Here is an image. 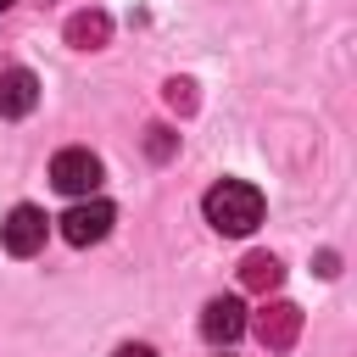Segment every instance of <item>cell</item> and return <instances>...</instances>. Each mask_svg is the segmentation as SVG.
I'll return each mask as SVG.
<instances>
[{
  "instance_id": "obj_1",
  "label": "cell",
  "mask_w": 357,
  "mask_h": 357,
  "mask_svg": "<svg viewBox=\"0 0 357 357\" xmlns=\"http://www.w3.org/2000/svg\"><path fill=\"white\" fill-rule=\"evenodd\" d=\"M201 212H206V223L218 229V234H251L257 223H262V212H268V201H262V190L257 184H245V178H218L206 195H201Z\"/></svg>"
},
{
  "instance_id": "obj_2",
  "label": "cell",
  "mask_w": 357,
  "mask_h": 357,
  "mask_svg": "<svg viewBox=\"0 0 357 357\" xmlns=\"http://www.w3.org/2000/svg\"><path fill=\"white\" fill-rule=\"evenodd\" d=\"M56 223H61V240H67V245H100V240L112 234V223H117V206L100 201V195H84V201H73Z\"/></svg>"
},
{
  "instance_id": "obj_3",
  "label": "cell",
  "mask_w": 357,
  "mask_h": 357,
  "mask_svg": "<svg viewBox=\"0 0 357 357\" xmlns=\"http://www.w3.org/2000/svg\"><path fill=\"white\" fill-rule=\"evenodd\" d=\"M50 184H56L61 195H73V201L95 195V184H100V156H95V151H84V145L56 151V156H50Z\"/></svg>"
},
{
  "instance_id": "obj_4",
  "label": "cell",
  "mask_w": 357,
  "mask_h": 357,
  "mask_svg": "<svg viewBox=\"0 0 357 357\" xmlns=\"http://www.w3.org/2000/svg\"><path fill=\"white\" fill-rule=\"evenodd\" d=\"M45 234H50V218L39 212V206H11L6 212V223H0V245L11 251V257H39L45 251Z\"/></svg>"
},
{
  "instance_id": "obj_5",
  "label": "cell",
  "mask_w": 357,
  "mask_h": 357,
  "mask_svg": "<svg viewBox=\"0 0 357 357\" xmlns=\"http://www.w3.org/2000/svg\"><path fill=\"white\" fill-rule=\"evenodd\" d=\"M251 329H257V340H262L268 351H290L296 335H301V307H296V301H268Z\"/></svg>"
},
{
  "instance_id": "obj_6",
  "label": "cell",
  "mask_w": 357,
  "mask_h": 357,
  "mask_svg": "<svg viewBox=\"0 0 357 357\" xmlns=\"http://www.w3.org/2000/svg\"><path fill=\"white\" fill-rule=\"evenodd\" d=\"M201 335H206L212 346H229V340H240V335H245V307H240L234 296H218V301H206V312H201Z\"/></svg>"
},
{
  "instance_id": "obj_7",
  "label": "cell",
  "mask_w": 357,
  "mask_h": 357,
  "mask_svg": "<svg viewBox=\"0 0 357 357\" xmlns=\"http://www.w3.org/2000/svg\"><path fill=\"white\" fill-rule=\"evenodd\" d=\"M39 106V78L28 67H6L0 73V117H28Z\"/></svg>"
},
{
  "instance_id": "obj_8",
  "label": "cell",
  "mask_w": 357,
  "mask_h": 357,
  "mask_svg": "<svg viewBox=\"0 0 357 357\" xmlns=\"http://www.w3.org/2000/svg\"><path fill=\"white\" fill-rule=\"evenodd\" d=\"M112 39V17L106 11H73L67 17V45L73 50H100Z\"/></svg>"
},
{
  "instance_id": "obj_9",
  "label": "cell",
  "mask_w": 357,
  "mask_h": 357,
  "mask_svg": "<svg viewBox=\"0 0 357 357\" xmlns=\"http://www.w3.org/2000/svg\"><path fill=\"white\" fill-rule=\"evenodd\" d=\"M279 279H284V268H279V257H273V251H251V257L240 262V284H245V290H257V296L279 290Z\"/></svg>"
},
{
  "instance_id": "obj_10",
  "label": "cell",
  "mask_w": 357,
  "mask_h": 357,
  "mask_svg": "<svg viewBox=\"0 0 357 357\" xmlns=\"http://www.w3.org/2000/svg\"><path fill=\"white\" fill-rule=\"evenodd\" d=\"M162 100H167L173 112H195V84H190V78H167V84H162Z\"/></svg>"
},
{
  "instance_id": "obj_11",
  "label": "cell",
  "mask_w": 357,
  "mask_h": 357,
  "mask_svg": "<svg viewBox=\"0 0 357 357\" xmlns=\"http://www.w3.org/2000/svg\"><path fill=\"white\" fill-rule=\"evenodd\" d=\"M145 151H151V156L162 162V156L173 151V134H167V128H151V139H145Z\"/></svg>"
},
{
  "instance_id": "obj_12",
  "label": "cell",
  "mask_w": 357,
  "mask_h": 357,
  "mask_svg": "<svg viewBox=\"0 0 357 357\" xmlns=\"http://www.w3.org/2000/svg\"><path fill=\"white\" fill-rule=\"evenodd\" d=\"M112 357H156V351H151V346H117Z\"/></svg>"
},
{
  "instance_id": "obj_13",
  "label": "cell",
  "mask_w": 357,
  "mask_h": 357,
  "mask_svg": "<svg viewBox=\"0 0 357 357\" xmlns=\"http://www.w3.org/2000/svg\"><path fill=\"white\" fill-rule=\"evenodd\" d=\"M6 6H11V0H0V11H6Z\"/></svg>"
}]
</instances>
